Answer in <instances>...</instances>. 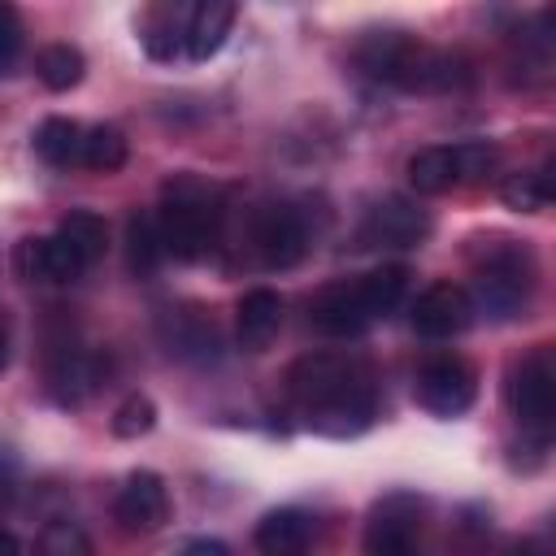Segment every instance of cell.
<instances>
[{
  "mask_svg": "<svg viewBox=\"0 0 556 556\" xmlns=\"http://www.w3.org/2000/svg\"><path fill=\"white\" fill-rule=\"evenodd\" d=\"M4 500H9V478H0V508H4Z\"/></svg>",
  "mask_w": 556,
  "mask_h": 556,
  "instance_id": "obj_33",
  "label": "cell"
},
{
  "mask_svg": "<svg viewBox=\"0 0 556 556\" xmlns=\"http://www.w3.org/2000/svg\"><path fill=\"white\" fill-rule=\"evenodd\" d=\"M248 248L265 269H291L308 248V226L291 204H261L248 217Z\"/></svg>",
  "mask_w": 556,
  "mask_h": 556,
  "instance_id": "obj_9",
  "label": "cell"
},
{
  "mask_svg": "<svg viewBox=\"0 0 556 556\" xmlns=\"http://www.w3.org/2000/svg\"><path fill=\"white\" fill-rule=\"evenodd\" d=\"M56 235L70 243V252L91 269L100 256H104V248H109V222L100 217V213H91V208H74V213H65L61 222H56Z\"/></svg>",
  "mask_w": 556,
  "mask_h": 556,
  "instance_id": "obj_21",
  "label": "cell"
},
{
  "mask_svg": "<svg viewBox=\"0 0 556 556\" xmlns=\"http://www.w3.org/2000/svg\"><path fill=\"white\" fill-rule=\"evenodd\" d=\"M534 282H539V265L530 248L517 239H495V243H482L473 282L465 291L473 300V317L513 321V317H526L534 300Z\"/></svg>",
  "mask_w": 556,
  "mask_h": 556,
  "instance_id": "obj_4",
  "label": "cell"
},
{
  "mask_svg": "<svg viewBox=\"0 0 556 556\" xmlns=\"http://www.w3.org/2000/svg\"><path fill=\"white\" fill-rule=\"evenodd\" d=\"M0 556H22L17 534H13V530H4V526H0Z\"/></svg>",
  "mask_w": 556,
  "mask_h": 556,
  "instance_id": "obj_31",
  "label": "cell"
},
{
  "mask_svg": "<svg viewBox=\"0 0 556 556\" xmlns=\"http://www.w3.org/2000/svg\"><path fill=\"white\" fill-rule=\"evenodd\" d=\"M287 400L308 430L352 439L378 413V382L374 369L352 352H304L287 369Z\"/></svg>",
  "mask_w": 556,
  "mask_h": 556,
  "instance_id": "obj_1",
  "label": "cell"
},
{
  "mask_svg": "<svg viewBox=\"0 0 556 556\" xmlns=\"http://www.w3.org/2000/svg\"><path fill=\"white\" fill-rule=\"evenodd\" d=\"M126 135L117 130V126H109V122H100V126H87L83 130V169H91V174H113V169H122L126 165Z\"/></svg>",
  "mask_w": 556,
  "mask_h": 556,
  "instance_id": "obj_24",
  "label": "cell"
},
{
  "mask_svg": "<svg viewBox=\"0 0 556 556\" xmlns=\"http://www.w3.org/2000/svg\"><path fill=\"white\" fill-rule=\"evenodd\" d=\"M408 291L404 265H378L356 278H339L308 300V321L330 339H356L374 321L391 317Z\"/></svg>",
  "mask_w": 556,
  "mask_h": 556,
  "instance_id": "obj_3",
  "label": "cell"
},
{
  "mask_svg": "<svg viewBox=\"0 0 556 556\" xmlns=\"http://www.w3.org/2000/svg\"><path fill=\"white\" fill-rule=\"evenodd\" d=\"M156 426V404L148 400V395H130L117 413H113V434L117 439H139V434H148Z\"/></svg>",
  "mask_w": 556,
  "mask_h": 556,
  "instance_id": "obj_27",
  "label": "cell"
},
{
  "mask_svg": "<svg viewBox=\"0 0 556 556\" xmlns=\"http://www.w3.org/2000/svg\"><path fill=\"white\" fill-rule=\"evenodd\" d=\"M187 13H191V4H152L139 17V39H143L152 61H178L182 56Z\"/></svg>",
  "mask_w": 556,
  "mask_h": 556,
  "instance_id": "obj_18",
  "label": "cell"
},
{
  "mask_svg": "<svg viewBox=\"0 0 556 556\" xmlns=\"http://www.w3.org/2000/svg\"><path fill=\"white\" fill-rule=\"evenodd\" d=\"M83 122L74 117H43L39 130H35V152L39 161L56 165V169H74L83 165Z\"/></svg>",
  "mask_w": 556,
  "mask_h": 556,
  "instance_id": "obj_20",
  "label": "cell"
},
{
  "mask_svg": "<svg viewBox=\"0 0 556 556\" xmlns=\"http://www.w3.org/2000/svg\"><path fill=\"white\" fill-rule=\"evenodd\" d=\"M52 391L61 404H83L91 391H100V361L91 352H78V348H61L52 356Z\"/></svg>",
  "mask_w": 556,
  "mask_h": 556,
  "instance_id": "obj_19",
  "label": "cell"
},
{
  "mask_svg": "<svg viewBox=\"0 0 556 556\" xmlns=\"http://www.w3.org/2000/svg\"><path fill=\"white\" fill-rule=\"evenodd\" d=\"M282 326V295L269 287H252L235 308V330L243 352H265Z\"/></svg>",
  "mask_w": 556,
  "mask_h": 556,
  "instance_id": "obj_16",
  "label": "cell"
},
{
  "mask_svg": "<svg viewBox=\"0 0 556 556\" xmlns=\"http://www.w3.org/2000/svg\"><path fill=\"white\" fill-rule=\"evenodd\" d=\"M508 556H552V547L543 539H521V543L508 547Z\"/></svg>",
  "mask_w": 556,
  "mask_h": 556,
  "instance_id": "obj_30",
  "label": "cell"
},
{
  "mask_svg": "<svg viewBox=\"0 0 556 556\" xmlns=\"http://www.w3.org/2000/svg\"><path fill=\"white\" fill-rule=\"evenodd\" d=\"M113 521L126 530V534H156L165 521H169V491H165V478L152 473V469H135L117 500H113Z\"/></svg>",
  "mask_w": 556,
  "mask_h": 556,
  "instance_id": "obj_12",
  "label": "cell"
},
{
  "mask_svg": "<svg viewBox=\"0 0 556 556\" xmlns=\"http://www.w3.org/2000/svg\"><path fill=\"white\" fill-rule=\"evenodd\" d=\"M17 52H22V17L17 9L0 4V74L17 61Z\"/></svg>",
  "mask_w": 556,
  "mask_h": 556,
  "instance_id": "obj_28",
  "label": "cell"
},
{
  "mask_svg": "<svg viewBox=\"0 0 556 556\" xmlns=\"http://www.w3.org/2000/svg\"><path fill=\"white\" fill-rule=\"evenodd\" d=\"M252 539L261 556H304L313 543V517L304 508H274L261 517Z\"/></svg>",
  "mask_w": 556,
  "mask_h": 556,
  "instance_id": "obj_17",
  "label": "cell"
},
{
  "mask_svg": "<svg viewBox=\"0 0 556 556\" xmlns=\"http://www.w3.org/2000/svg\"><path fill=\"white\" fill-rule=\"evenodd\" d=\"M156 217V230H161V248L165 256L174 261H200L217 248L222 239V204H217V191L191 174L174 178L165 187V204L152 213Z\"/></svg>",
  "mask_w": 556,
  "mask_h": 556,
  "instance_id": "obj_5",
  "label": "cell"
},
{
  "mask_svg": "<svg viewBox=\"0 0 556 556\" xmlns=\"http://www.w3.org/2000/svg\"><path fill=\"white\" fill-rule=\"evenodd\" d=\"M421 504L417 495H387L374 504L365 526V556H426L421 552Z\"/></svg>",
  "mask_w": 556,
  "mask_h": 556,
  "instance_id": "obj_10",
  "label": "cell"
},
{
  "mask_svg": "<svg viewBox=\"0 0 556 556\" xmlns=\"http://www.w3.org/2000/svg\"><path fill=\"white\" fill-rule=\"evenodd\" d=\"M500 200L513 208V213H543L552 204V182H547V169H517L500 182Z\"/></svg>",
  "mask_w": 556,
  "mask_h": 556,
  "instance_id": "obj_25",
  "label": "cell"
},
{
  "mask_svg": "<svg viewBox=\"0 0 556 556\" xmlns=\"http://www.w3.org/2000/svg\"><path fill=\"white\" fill-rule=\"evenodd\" d=\"M235 17H239V9H235L230 0H200V4H191L182 56H187V61H208V56H217L222 43H226V35L235 30Z\"/></svg>",
  "mask_w": 556,
  "mask_h": 556,
  "instance_id": "obj_15",
  "label": "cell"
},
{
  "mask_svg": "<svg viewBox=\"0 0 556 556\" xmlns=\"http://www.w3.org/2000/svg\"><path fill=\"white\" fill-rule=\"evenodd\" d=\"M352 56L374 83H387L400 91H456L473 78L460 52L434 48L408 30H369Z\"/></svg>",
  "mask_w": 556,
  "mask_h": 556,
  "instance_id": "obj_2",
  "label": "cell"
},
{
  "mask_svg": "<svg viewBox=\"0 0 556 556\" xmlns=\"http://www.w3.org/2000/svg\"><path fill=\"white\" fill-rule=\"evenodd\" d=\"M473 326V300L460 282H430L413 304V330L421 339H456Z\"/></svg>",
  "mask_w": 556,
  "mask_h": 556,
  "instance_id": "obj_13",
  "label": "cell"
},
{
  "mask_svg": "<svg viewBox=\"0 0 556 556\" xmlns=\"http://www.w3.org/2000/svg\"><path fill=\"white\" fill-rule=\"evenodd\" d=\"M430 235V213L408 195H382L361 222V248H417Z\"/></svg>",
  "mask_w": 556,
  "mask_h": 556,
  "instance_id": "obj_11",
  "label": "cell"
},
{
  "mask_svg": "<svg viewBox=\"0 0 556 556\" xmlns=\"http://www.w3.org/2000/svg\"><path fill=\"white\" fill-rule=\"evenodd\" d=\"M35 74H39V83H43L48 91H70V87L83 83L87 56H83L74 43H48V48H39V56H35Z\"/></svg>",
  "mask_w": 556,
  "mask_h": 556,
  "instance_id": "obj_22",
  "label": "cell"
},
{
  "mask_svg": "<svg viewBox=\"0 0 556 556\" xmlns=\"http://www.w3.org/2000/svg\"><path fill=\"white\" fill-rule=\"evenodd\" d=\"M161 261H165V248H161L156 217L152 213H135L126 222V265H130V274L148 278V274H156Z\"/></svg>",
  "mask_w": 556,
  "mask_h": 556,
  "instance_id": "obj_23",
  "label": "cell"
},
{
  "mask_svg": "<svg viewBox=\"0 0 556 556\" xmlns=\"http://www.w3.org/2000/svg\"><path fill=\"white\" fill-rule=\"evenodd\" d=\"M17 274L26 282H52V287H65V282H78L87 274V265L70 252V243L52 230V235H35V239H22L17 252Z\"/></svg>",
  "mask_w": 556,
  "mask_h": 556,
  "instance_id": "obj_14",
  "label": "cell"
},
{
  "mask_svg": "<svg viewBox=\"0 0 556 556\" xmlns=\"http://www.w3.org/2000/svg\"><path fill=\"white\" fill-rule=\"evenodd\" d=\"M413 395L434 417H460L478 400V374H473V365L465 356L439 352V356L421 361V369L413 378Z\"/></svg>",
  "mask_w": 556,
  "mask_h": 556,
  "instance_id": "obj_8",
  "label": "cell"
},
{
  "mask_svg": "<svg viewBox=\"0 0 556 556\" xmlns=\"http://www.w3.org/2000/svg\"><path fill=\"white\" fill-rule=\"evenodd\" d=\"M500 152L486 139H469V143H430L417 148L408 156V182L417 195H443L460 182H478L495 169Z\"/></svg>",
  "mask_w": 556,
  "mask_h": 556,
  "instance_id": "obj_6",
  "label": "cell"
},
{
  "mask_svg": "<svg viewBox=\"0 0 556 556\" xmlns=\"http://www.w3.org/2000/svg\"><path fill=\"white\" fill-rule=\"evenodd\" d=\"M174 556H230V547L222 539H187Z\"/></svg>",
  "mask_w": 556,
  "mask_h": 556,
  "instance_id": "obj_29",
  "label": "cell"
},
{
  "mask_svg": "<svg viewBox=\"0 0 556 556\" xmlns=\"http://www.w3.org/2000/svg\"><path fill=\"white\" fill-rule=\"evenodd\" d=\"M4 365H9V339H4V326H0V374H4Z\"/></svg>",
  "mask_w": 556,
  "mask_h": 556,
  "instance_id": "obj_32",
  "label": "cell"
},
{
  "mask_svg": "<svg viewBox=\"0 0 556 556\" xmlns=\"http://www.w3.org/2000/svg\"><path fill=\"white\" fill-rule=\"evenodd\" d=\"M508 400H513V417H517L521 434L534 439V447H547L552 421H556V361H552V348L547 343L530 348L513 365Z\"/></svg>",
  "mask_w": 556,
  "mask_h": 556,
  "instance_id": "obj_7",
  "label": "cell"
},
{
  "mask_svg": "<svg viewBox=\"0 0 556 556\" xmlns=\"http://www.w3.org/2000/svg\"><path fill=\"white\" fill-rule=\"evenodd\" d=\"M35 556H96V543L78 521L56 517L35 534Z\"/></svg>",
  "mask_w": 556,
  "mask_h": 556,
  "instance_id": "obj_26",
  "label": "cell"
}]
</instances>
